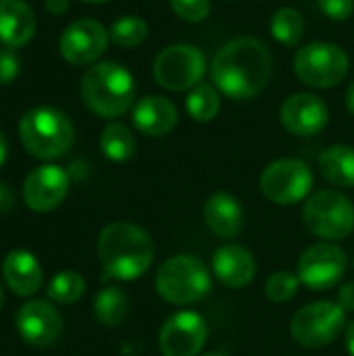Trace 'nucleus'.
<instances>
[{
	"label": "nucleus",
	"mask_w": 354,
	"mask_h": 356,
	"mask_svg": "<svg viewBox=\"0 0 354 356\" xmlns=\"http://www.w3.org/2000/svg\"><path fill=\"white\" fill-rule=\"evenodd\" d=\"M211 273L207 265L194 254H175L167 259L154 277L159 296L177 307L194 305L211 292Z\"/></svg>",
	"instance_id": "obj_5"
},
{
	"label": "nucleus",
	"mask_w": 354,
	"mask_h": 356,
	"mask_svg": "<svg viewBox=\"0 0 354 356\" xmlns=\"http://www.w3.org/2000/svg\"><path fill=\"white\" fill-rule=\"evenodd\" d=\"M202 217L209 232L221 240L236 238L244 223L242 204L227 192H215L213 196H209L202 209Z\"/></svg>",
	"instance_id": "obj_18"
},
{
	"label": "nucleus",
	"mask_w": 354,
	"mask_h": 356,
	"mask_svg": "<svg viewBox=\"0 0 354 356\" xmlns=\"http://www.w3.org/2000/svg\"><path fill=\"white\" fill-rule=\"evenodd\" d=\"M338 305L348 313V311H354V282H348L340 288L338 292Z\"/></svg>",
	"instance_id": "obj_34"
},
{
	"label": "nucleus",
	"mask_w": 354,
	"mask_h": 356,
	"mask_svg": "<svg viewBox=\"0 0 354 356\" xmlns=\"http://www.w3.org/2000/svg\"><path fill=\"white\" fill-rule=\"evenodd\" d=\"M15 323L19 336L35 348L52 346L63 334V317L48 300L25 302L17 311Z\"/></svg>",
	"instance_id": "obj_15"
},
{
	"label": "nucleus",
	"mask_w": 354,
	"mask_h": 356,
	"mask_svg": "<svg viewBox=\"0 0 354 356\" xmlns=\"http://www.w3.org/2000/svg\"><path fill=\"white\" fill-rule=\"evenodd\" d=\"M173 13L186 23H198L209 17L211 0H169Z\"/></svg>",
	"instance_id": "obj_30"
},
{
	"label": "nucleus",
	"mask_w": 354,
	"mask_h": 356,
	"mask_svg": "<svg viewBox=\"0 0 354 356\" xmlns=\"http://www.w3.org/2000/svg\"><path fill=\"white\" fill-rule=\"evenodd\" d=\"M296 77L311 88H334L348 73L346 52L330 42H311L294 56Z\"/></svg>",
	"instance_id": "obj_8"
},
{
	"label": "nucleus",
	"mask_w": 354,
	"mask_h": 356,
	"mask_svg": "<svg viewBox=\"0 0 354 356\" xmlns=\"http://www.w3.org/2000/svg\"><path fill=\"white\" fill-rule=\"evenodd\" d=\"M94 315L104 327H119L129 315L127 294L117 286L102 288L94 298Z\"/></svg>",
	"instance_id": "obj_23"
},
{
	"label": "nucleus",
	"mask_w": 354,
	"mask_h": 356,
	"mask_svg": "<svg viewBox=\"0 0 354 356\" xmlns=\"http://www.w3.org/2000/svg\"><path fill=\"white\" fill-rule=\"evenodd\" d=\"M35 33V15L25 0H0V42L4 48H21Z\"/></svg>",
	"instance_id": "obj_21"
},
{
	"label": "nucleus",
	"mask_w": 354,
	"mask_h": 356,
	"mask_svg": "<svg viewBox=\"0 0 354 356\" xmlns=\"http://www.w3.org/2000/svg\"><path fill=\"white\" fill-rule=\"evenodd\" d=\"M69 173L58 165H42L23 181V200L33 213L58 209L69 194Z\"/></svg>",
	"instance_id": "obj_13"
},
{
	"label": "nucleus",
	"mask_w": 354,
	"mask_h": 356,
	"mask_svg": "<svg viewBox=\"0 0 354 356\" xmlns=\"http://www.w3.org/2000/svg\"><path fill=\"white\" fill-rule=\"evenodd\" d=\"M100 150L113 163H125L134 159L138 142L134 131L123 123H108L100 134Z\"/></svg>",
	"instance_id": "obj_24"
},
{
	"label": "nucleus",
	"mask_w": 354,
	"mask_h": 356,
	"mask_svg": "<svg viewBox=\"0 0 354 356\" xmlns=\"http://www.w3.org/2000/svg\"><path fill=\"white\" fill-rule=\"evenodd\" d=\"M83 292H86V280L71 269L56 273L46 290L48 298L56 305H73L83 296Z\"/></svg>",
	"instance_id": "obj_27"
},
{
	"label": "nucleus",
	"mask_w": 354,
	"mask_h": 356,
	"mask_svg": "<svg viewBox=\"0 0 354 356\" xmlns=\"http://www.w3.org/2000/svg\"><path fill=\"white\" fill-rule=\"evenodd\" d=\"M211 79L232 100H248L265 90L271 79V52L259 38L227 42L213 56Z\"/></svg>",
	"instance_id": "obj_1"
},
{
	"label": "nucleus",
	"mask_w": 354,
	"mask_h": 356,
	"mask_svg": "<svg viewBox=\"0 0 354 356\" xmlns=\"http://www.w3.org/2000/svg\"><path fill=\"white\" fill-rule=\"evenodd\" d=\"M19 138L31 156L52 161L69 152L75 140V129L63 111L52 106H38L23 115L19 123Z\"/></svg>",
	"instance_id": "obj_4"
},
{
	"label": "nucleus",
	"mask_w": 354,
	"mask_h": 356,
	"mask_svg": "<svg viewBox=\"0 0 354 356\" xmlns=\"http://www.w3.org/2000/svg\"><path fill=\"white\" fill-rule=\"evenodd\" d=\"M2 275L6 286L17 296H33L44 284V269L40 261L27 250H13L2 263Z\"/></svg>",
	"instance_id": "obj_20"
},
{
	"label": "nucleus",
	"mask_w": 354,
	"mask_h": 356,
	"mask_svg": "<svg viewBox=\"0 0 354 356\" xmlns=\"http://www.w3.org/2000/svg\"><path fill=\"white\" fill-rule=\"evenodd\" d=\"M186 108H188V115L198 123L213 121L221 108V100H219L215 86H211V83L194 86L186 98Z\"/></svg>",
	"instance_id": "obj_26"
},
{
	"label": "nucleus",
	"mask_w": 354,
	"mask_h": 356,
	"mask_svg": "<svg viewBox=\"0 0 354 356\" xmlns=\"http://www.w3.org/2000/svg\"><path fill=\"white\" fill-rule=\"evenodd\" d=\"M317 6L332 21H346L354 13V0H317Z\"/></svg>",
	"instance_id": "obj_31"
},
{
	"label": "nucleus",
	"mask_w": 354,
	"mask_h": 356,
	"mask_svg": "<svg viewBox=\"0 0 354 356\" xmlns=\"http://www.w3.org/2000/svg\"><path fill=\"white\" fill-rule=\"evenodd\" d=\"M303 223L321 240H344L354 232L353 200L338 190H317L303 207Z\"/></svg>",
	"instance_id": "obj_6"
},
{
	"label": "nucleus",
	"mask_w": 354,
	"mask_h": 356,
	"mask_svg": "<svg viewBox=\"0 0 354 356\" xmlns=\"http://www.w3.org/2000/svg\"><path fill=\"white\" fill-rule=\"evenodd\" d=\"M2 307H4V290L0 286V311H2Z\"/></svg>",
	"instance_id": "obj_39"
},
{
	"label": "nucleus",
	"mask_w": 354,
	"mask_h": 356,
	"mask_svg": "<svg viewBox=\"0 0 354 356\" xmlns=\"http://www.w3.org/2000/svg\"><path fill=\"white\" fill-rule=\"evenodd\" d=\"M346 325V311L338 302L319 300L296 311L290 323V334L305 348H323L332 344Z\"/></svg>",
	"instance_id": "obj_7"
},
{
	"label": "nucleus",
	"mask_w": 354,
	"mask_h": 356,
	"mask_svg": "<svg viewBox=\"0 0 354 356\" xmlns=\"http://www.w3.org/2000/svg\"><path fill=\"white\" fill-rule=\"evenodd\" d=\"M215 277L232 290L246 288L257 275V261L252 252L240 244H225L213 254Z\"/></svg>",
	"instance_id": "obj_17"
},
{
	"label": "nucleus",
	"mask_w": 354,
	"mask_h": 356,
	"mask_svg": "<svg viewBox=\"0 0 354 356\" xmlns=\"http://www.w3.org/2000/svg\"><path fill=\"white\" fill-rule=\"evenodd\" d=\"M319 173L338 188H354V148L336 144L319 154Z\"/></svg>",
	"instance_id": "obj_22"
},
{
	"label": "nucleus",
	"mask_w": 354,
	"mask_h": 356,
	"mask_svg": "<svg viewBox=\"0 0 354 356\" xmlns=\"http://www.w3.org/2000/svg\"><path fill=\"white\" fill-rule=\"evenodd\" d=\"M207 321L194 311H179L171 315L159 334V348L163 356H198L207 344Z\"/></svg>",
	"instance_id": "obj_12"
},
{
	"label": "nucleus",
	"mask_w": 354,
	"mask_h": 356,
	"mask_svg": "<svg viewBox=\"0 0 354 356\" xmlns=\"http://www.w3.org/2000/svg\"><path fill=\"white\" fill-rule=\"evenodd\" d=\"M96 252L106 275L119 282H134L150 269L154 242L144 227L131 221H113L100 232Z\"/></svg>",
	"instance_id": "obj_2"
},
{
	"label": "nucleus",
	"mask_w": 354,
	"mask_h": 356,
	"mask_svg": "<svg viewBox=\"0 0 354 356\" xmlns=\"http://www.w3.org/2000/svg\"><path fill=\"white\" fill-rule=\"evenodd\" d=\"M6 156H8V142H6V136L0 131V167L4 165Z\"/></svg>",
	"instance_id": "obj_37"
},
{
	"label": "nucleus",
	"mask_w": 354,
	"mask_h": 356,
	"mask_svg": "<svg viewBox=\"0 0 354 356\" xmlns=\"http://www.w3.org/2000/svg\"><path fill=\"white\" fill-rule=\"evenodd\" d=\"M108 35L121 48H136L148 38V23L140 17H121L111 25Z\"/></svg>",
	"instance_id": "obj_28"
},
{
	"label": "nucleus",
	"mask_w": 354,
	"mask_h": 356,
	"mask_svg": "<svg viewBox=\"0 0 354 356\" xmlns=\"http://www.w3.org/2000/svg\"><path fill=\"white\" fill-rule=\"evenodd\" d=\"M69 4H71V0H46V10L50 13V15H54V17H58V15H63V13H67L69 10Z\"/></svg>",
	"instance_id": "obj_35"
},
{
	"label": "nucleus",
	"mask_w": 354,
	"mask_h": 356,
	"mask_svg": "<svg viewBox=\"0 0 354 356\" xmlns=\"http://www.w3.org/2000/svg\"><path fill=\"white\" fill-rule=\"evenodd\" d=\"M271 35L284 46H298L305 35V19L292 6H282L273 13L269 21Z\"/></svg>",
	"instance_id": "obj_25"
},
{
	"label": "nucleus",
	"mask_w": 354,
	"mask_h": 356,
	"mask_svg": "<svg viewBox=\"0 0 354 356\" xmlns=\"http://www.w3.org/2000/svg\"><path fill=\"white\" fill-rule=\"evenodd\" d=\"M207 71L204 54L192 44H173L161 50L152 65L156 83L169 92L192 90Z\"/></svg>",
	"instance_id": "obj_9"
},
{
	"label": "nucleus",
	"mask_w": 354,
	"mask_h": 356,
	"mask_svg": "<svg viewBox=\"0 0 354 356\" xmlns=\"http://www.w3.org/2000/svg\"><path fill=\"white\" fill-rule=\"evenodd\" d=\"M346 350H348V355L354 356V321L348 323V327H346Z\"/></svg>",
	"instance_id": "obj_36"
},
{
	"label": "nucleus",
	"mask_w": 354,
	"mask_h": 356,
	"mask_svg": "<svg viewBox=\"0 0 354 356\" xmlns=\"http://www.w3.org/2000/svg\"><path fill=\"white\" fill-rule=\"evenodd\" d=\"M280 121L290 134L309 138L319 134L328 125L330 108L315 94L298 92L284 100L280 108Z\"/></svg>",
	"instance_id": "obj_16"
},
{
	"label": "nucleus",
	"mask_w": 354,
	"mask_h": 356,
	"mask_svg": "<svg viewBox=\"0 0 354 356\" xmlns=\"http://www.w3.org/2000/svg\"><path fill=\"white\" fill-rule=\"evenodd\" d=\"M131 121L136 129L142 131L144 136L163 138L175 129L177 108L165 96H146L136 104Z\"/></svg>",
	"instance_id": "obj_19"
},
{
	"label": "nucleus",
	"mask_w": 354,
	"mask_h": 356,
	"mask_svg": "<svg viewBox=\"0 0 354 356\" xmlns=\"http://www.w3.org/2000/svg\"><path fill=\"white\" fill-rule=\"evenodd\" d=\"M300 280L296 273L292 271H275L267 284H265V296L275 302V305H284L288 300H292L298 292Z\"/></svg>",
	"instance_id": "obj_29"
},
{
	"label": "nucleus",
	"mask_w": 354,
	"mask_h": 356,
	"mask_svg": "<svg viewBox=\"0 0 354 356\" xmlns=\"http://www.w3.org/2000/svg\"><path fill=\"white\" fill-rule=\"evenodd\" d=\"M15 209V192L10 186L0 181V215L10 213Z\"/></svg>",
	"instance_id": "obj_33"
},
{
	"label": "nucleus",
	"mask_w": 354,
	"mask_h": 356,
	"mask_svg": "<svg viewBox=\"0 0 354 356\" xmlns=\"http://www.w3.org/2000/svg\"><path fill=\"white\" fill-rule=\"evenodd\" d=\"M108 44V31L102 23L94 19H77L65 27L58 40V50L63 58L71 65L94 63Z\"/></svg>",
	"instance_id": "obj_14"
},
{
	"label": "nucleus",
	"mask_w": 354,
	"mask_h": 356,
	"mask_svg": "<svg viewBox=\"0 0 354 356\" xmlns=\"http://www.w3.org/2000/svg\"><path fill=\"white\" fill-rule=\"evenodd\" d=\"M346 269V252L332 242H317L309 246L296 263V275L300 284L315 292L334 288L344 277Z\"/></svg>",
	"instance_id": "obj_11"
},
{
	"label": "nucleus",
	"mask_w": 354,
	"mask_h": 356,
	"mask_svg": "<svg viewBox=\"0 0 354 356\" xmlns=\"http://www.w3.org/2000/svg\"><path fill=\"white\" fill-rule=\"evenodd\" d=\"M263 196L280 207L298 204L313 190V171L300 159H277L261 173Z\"/></svg>",
	"instance_id": "obj_10"
},
{
	"label": "nucleus",
	"mask_w": 354,
	"mask_h": 356,
	"mask_svg": "<svg viewBox=\"0 0 354 356\" xmlns=\"http://www.w3.org/2000/svg\"><path fill=\"white\" fill-rule=\"evenodd\" d=\"M21 60L13 48H0V83H10L19 75Z\"/></svg>",
	"instance_id": "obj_32"
},
{
	"label": "nucleus",
	"mask_w": 354,
	"mask_h": 356,
	"mask_svg": "<svg viewBox=\"0 0 354 356\" xmlns=\"http://www.w3.org/2000/svg\"><path fill=\"white\" fill-rule=\"evenodd\" d=\"M346 108L354 115V81L348 86V90H346Z\"/></svg>",
	"instance_id": "obj_38"
},
{
	"label": "nucleus",
	"mask_w": 354,
	"mask_h": 356,
	"mask_svg": "<svg viewBox=\"0 0 354 356\" xmlns=\"http://www.w3.org/2000/svg\"><path fill=\"white\" fill-rule=\"evenodd\" d=\"M81 2H90V4H102V2H108V0H81Z\"/></svg>",
	"instance_id": "obj_40"
},
{
	"label": "nucleus",
	"mask_w": 354,
	"mask_h": 356,
	"mask_svg": "<svg viewBox=\"0 0 354 356\" xmlns=\"http://www.w3.org/2000/svg\"><path fill=\"white\" fill-rule=\"evenodd\" d=\"M202 356H227V355H221V353H209V355H202Z\"/></svg>",
	"instance_id": "obj_41"
},
{
	"label": "nucleus",
	"mask_w": 354,
	"mask_h": 356,
	"mask_svg": "<svg viewBox=\"0 0 354 356\" xmlns=\"http://www.w3.org/2000/svg\"><path fill=\"white\" fill-rule=\"evenodd\" d=\"M79 90L86 106L104 119L125 115L136 98L134 75L115 60L92 65L81 77Z\"/></svg>",
	"instance_id": "obj_3"
}]
</instances>
